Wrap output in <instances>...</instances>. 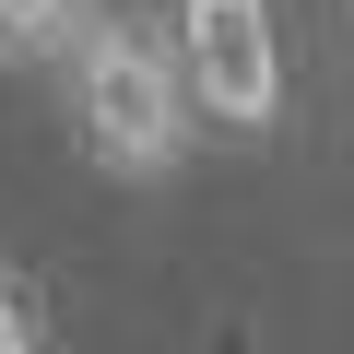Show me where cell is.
<instances>
[{"instance_id":"obj_1","label":"cell","mask_w":354,"mask_h":354,"mask_svg":"<svg viewBox=\"0 0 354 354\" xmlns=\"http://www.w3.org/2000/svg\"><path fill=\"white\" fill-rule=\"evenodd\" d=\"M59 106H71L83 165L118 177V189L177 177V165H189V142H201L189 71H177V24L142 12V0H106V12L71 36V59H59Z\"/></svg>"},{"instance_id":"obj_2","label":"cell","mask_w":354,"mask_h":354,"mask_svg":"<svg viewBox=\"0 0 354 354\" xmlns=\"http://www.w3.org/2000/svg\"><path fill=\"white\" fill-rule=\"evenodd\" d=\"M165 24H177V71H189L201 130H225V142L283 130V12L272 0H165Z\"/></svg>"},{"instance_id":"obj_3","label":"cell","mask_w":354,"mask_h":354,"mask_svg":"<svg viewBox=\"0 0 354 354\" xmlns=\"http://www.w3.org/2000/svg\"><path fill=\"white\" fill-rule=\"evenodd\" d=\"M106 12V0H0V48H12V59H71V36Z\"/></svg>"},{"instance_id":"obj_4","label":"cell","mask_w":354,"mask_h":354,"mask_svg":"<svg viewBox=\"0 0 354 354\" xmlns=\"http://www.w3.org/2000/svg\"><path fill=\"white\" fill-rule=\"evenodd\" d=\"M0 354H48V319H36V295L0 272Z\"/></svg>"}]
</instances>
